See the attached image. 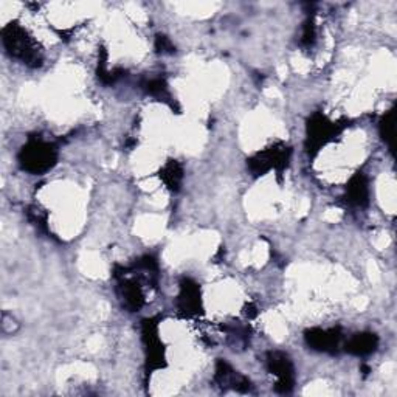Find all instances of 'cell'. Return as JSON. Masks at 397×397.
<instances>
[{
    "label": "cell",
    "mask_w": 397,
    "mask_h": 397,
    "mask_svg": "<svg viewBox=\"0 0 397 397\" xmlns=\"http://www.w3.org/2000/svg\"><path fill=\"white\" fill-rule=\"evenodd\" d=\"M160 179L163 180L167 188L172 191H177L180 188V183L183 180V170L177 161H170V163L163 166L160 171Z\"/></svg>",
    "instance_id": "cell-11"
},
{
    "label": "cell",
    "mask_w": 397,
    "mask_h": 397,
    "mask_svg": "<svg viewBox=\"0 0 397 397\" xmlns=\"http://www.w3.org/2000/svg\"><path fill=\"white\" fill-rule=\"evenodd\" d=\"M287 160H289V149L285 146H281L278 149L276 147L269 149V151L259 154L258 157H254L248 161V165H250V170L253 172L263 174L272 170V167L281 170V167L287 163Z\"/></svg>",
    "instance_id": "cell-5"
},
{
    "label": "cell",
    "mask_w": 397,
    "mask_h": 397,
    "mask_svg": "<svg viewBox=\"0 0 397 397\" xmlns=\"http://www.w3.org/2000/svg\"><path fill=\"white\" fill-rule=\"evenodd\" d=\"M155 47H157V50L159 52H161V53H166V52H172L174 50V47H172V43L170 42V39H167V37H165V36H159L157 37V42H155Z\"/></svg>",
    "instance_id": "cell-14"
},
{
    "label": "cell",
    "mask_w": 397,
    "mask_h": 397,
    "mask_svg": "<svg viewBox=\"0 0 397 397\" xmlns=\"http://www.w3.org/2000/svg\"><path fill=\"white\" fill-rule=\"evenodd\" d=\"M267 369L276 377L275 389L281 394H289L295 387V369L294 363L284 352H269L265 358Z\"/></svg>",
    "instance_id": "cell-3"
},
{
    "label": "cell",
    "mask_w": 397,
    "mask_h": 397,
    "mask_svg": "<svg viewBox=\"0 0 397 397\" xmlns=\"http://www.w3.org/2000/svg\"><path fill=\"white\" fill-rule=\"evenodd\" d=\"M214 382L217 383V387H221L222 389H234L238 391V393H250L253 388V385L247 377L238 374V371H234L232 366L227 362H223V360L217 362Z\"/></svg>",
    "instance_id": "cell-4"
},
{
    "label": "cell",
    "mask_w": 397,
    "mask_h": 397,
    "mask_svg": "<svg viewBox=\"0 0 397 397\" xmlns=\"http://www.w3.org/2000/svg\"><path fill=\"white\" fill-rule=\"evenodd\" d=\"M307 345L316 351L335 352L340 346L341 334L340 329H312L306 334Z\"/></svg>",
    "instance_id": "cell-6"
},
{
    "label": "cell",
    "mask_w": 397,
    "mask_h": 397,
    "mask_svg": "<svg viewBox=\"0 0 397 397\" xmlns=\"http://www.w3.org/2000/svg\"><path fill=\"white\" fill-rule=\"evenodd\" d=\"M17 159L23 171L43 174L54 166L58 160V149L53 143L39 139V136H31L27 145L21 149Z\"/></svg>",
    "instance_id": "cell-1"
},
{
    "label": "cell",
    "mask_w": 397,
    "mask_h": 397,
    "mask_svg": "<svg viewBox=\"0 0 397 397\" xmlns=\"http://www.w3.org/2000/svg\"><path fill=\"white\" fill-rule=\"evenodd\" d=\"M378 345V338L374 334H357L349 338V341L345 345L346 352L352 354V356H368V354L374 352Z\"/></svg>",
    "instance_id": "cell-8"
},
{
    "label": "cell",
    "mask_w": 397,
    "mask_h": 397,
    "mask_svg": "<svg viewBox=\"0 0 397 397\" xmlns=\"http://www.w3.org/2000/svg\"><path fill=\"white\" fill-rule=\"evenodd\" d=\"M3 45L12 58L21 59L30 67H39L42 64V58L39 50H37L34 41L27 34L22 27L11 23L2 31Z\"/></svg>",
    "instance_id": "cell-2"
},
{
    "label": "cell",
    "mask_w": 397,
    "mask_h": 397,
    "mask_svg": "<svg viewBox=\"0 0 397 397\" xmlns=\"http://www.w3.org/2000/svg\"><path fill=\"white\" fill-rule=\"evenodd\" d=\"M393 112H389L380 123V132L385 141H391V139H393Z\"/></svg>",
    "instance_id": "cell-13"
},
{
    "label": "cell",
    "mask_w": 397,
    "mask_h": 397,
    "mask_svg": "<svg viewBox=\"0 0 397 397\" xmlns=\"http://www.w3.org/2000/svg\"><path fill=\"white\" fill-rule=\"evenodd\" d=\"M179 307L186 315L197 314L198 307H201V298H198V289L194 283L190 279L182 284V294L179 296Z\"/></svg>",
    "instance_id": "cell-9"
},
{
    "label": "cell",
    "mask_w": 397,
    "mask_h": 397,
    "mask_svg": "<svg viewBox=\"0 0 397 397\" xmlns=\"http://www.w3.org/2000/svg\"><path fill=\"white\" fill-rule=\"evenodd\" d=\"M145 90L149 93V95L157 96L161 99L170 98V93H167V85L165 83V79H161V78H154V79L146 81Z\"/></svg>",
    "instance_id": "cell-12"
},
{
    "label": "cell",
    "mask_w": 397,
    "mask_h": 397,
    "mask_svg": "<svg viewBox=\"0 0 397 397\" xmlns=\"http://www.w3.org/2000/svg\"><path fill=\"white\" fill-rule=\"evenodd\" d=\"M334 132H337V124L334 126V123L326 120V118L321 115H315L312 121L309 123V140L312 145H323V143H326L331 139Z\"/></svg>",
    "instance_id": "cell-7"
},
{
    "label": "cell",
    "mask_w": 397,
    "mask_h": 397,
    "mask_svg": "<svg viewBox=\"0 0 397 397\" xmlns=\"http://www.w3.org/2000/svg\"><path fill=\"white\" fill-rule=\"evenodd\" d=\"M368 196H369V190H368V183H366V179L362 176V174H357L356 177L351 179L349 186H347V202L351 205H357V207H363V205L368 203Z\"/></svg>",
    "instance_id": "cell-10"
}]
</instances>
